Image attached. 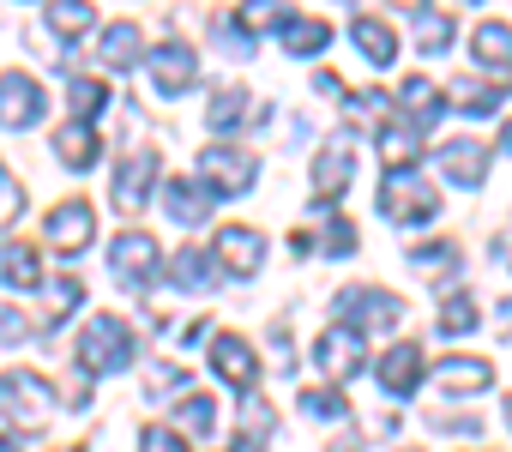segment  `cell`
<instances>
[{"label":"cell","instance_id":"1","mask_svg":"<svg viewBox=\"0 0 512 452\" xmlns=\"http://www.w3.org/2000/svg\"><path fill=\"white\" fill-rule=\"evenodd\" d=\"M133 332H127V320L121 314H91L85 320V332H79V374L91 380V374H121V368H133Z\"/></svg>","mask_w":512,"mask_h":452},{"label":"cell","instance_id":"2","mask_svg":"<svg viewBox=\"0 0 512 452\" xmlns=\"http://www.w3.org/2000/svg\"><path fill=\"white\" fill-rule=\"evenodd\" d=\"M55 386L43 380V374H31V368H7L0 374V416H7L13 428H43L49 416H55V398H49Z\"/></svg>","mask_w":512,"mask_h":452},{"label":"cell","instance_id":"3","mask_svg":"<svg viewBox=\"0 0 512 452\" xmlns=\"http://www.w3.org/2000/svg\"><path fill=\"white\" fill-rule=\"evenodd\" d=\"M380 211H386L392 223H428V217L440 211V199H434V187H428L416 169H386V181H380Z\"/></svg>","mask_w":512,"mask_h":452},{"label":"cell","instance_id":"4","mask_svg":"<svg viewBox=\"0 0 512 452\" xmlns=\"http://www.w3.org/2000/svg\"><path fill=\"white\" fill-rule=\"evenodd\" d=\"M199 175H205V187H211L217 199H229V193H247V187H253L260 163H253V151L211 145V151H199Z\"/></svg>","mask_w":512,"mask_h":452},{"label":"cell","instance_id":"5","mask_svg":"<svg viewBox=\"0 0 512 452\" xmlns=\"http://www.w3.org/2000/svg\"><path fill=\"white\" fill-rule=\"evenodd\" d=\"M332 302H338L344 326H356V332H374V326H398V314H404V302H398V296H386V290H368V284H344Z\"/></svg>","mask_w":512,"mask_h":452},{"label":"cell","instance_id":"6","mask_svg":"<svg viewBox=\"0 0 512 452\" xmlns=\"http://www.w3.org/2000/svg\"><path fill=\"white\" fill-rule=\"evenodd\" d=\"M314 368H320L326 380H350V374H362V368H368V344H362V332H356V326H326L320 344H314Z\"/></svg>","mask_w":512,"mask_h":452},{"label":"cell","instance_id":"7","mask_svg":"<svg viewBox=\"0 0 512 452\" xmlns=\"http://www.w3.org/2000/svg\"><path fill=\"white\" fill-rule=\"evenodd\" d=\"M43 236H49L55 254H85V242L97 236V211H91L85 199H61V205L49 211V223H43Z\"/></svg>","mask_w":512,"mask_h":452},{"label":"cell","instance_id":"8","mask_svg":"<svg viewBox=\"0 0 512 452\" xmlns=\"http://www.w3.org/2000/svg\"><path fill=\"white\" fill-rule=\"evenodd\" d=\"M43 121V85L31 73H0V127H37Z\"/></svg>","mask_w":512,"mask_h":452},{"label":"cell","instance_id":"9","mask_svg":"<svg viewBox=\"0 0 512 452\" xmlns=\"http://www.w3.org/2000/svg\"><path fill=\"white\" fill-rule=\"evenodd\" d=\"M109 266H115V278H121L127 290H145V284H151V272H157V242H151L145 230H127V236H115V248H109Z\"/></svg>","mask_w":512,"mask_h":452},{"label":"cell","instance_id":"10","mask_svg":"<svg viewBox=\"0 0 512 452\" xmlns=\"http://www.w3.org/2000/svg\"><path fill=\"white\" fill-rule=\"evenodd\" d=\"M145 67H151V79H157L163 97H181V91L199 79V55H193L187 43H163V49H151Z\"/></svg>","mask_w":512,"mask_h":452},{"label":"cell","instance_id":"11","mask_svg":"<svg viewBox=\"0 0 512 452\" xmlns=\"http://www.w3.org/2000/svg\"><path fill=\"white\" fill-rule=\"evenodd\" d=\"M151 181H157V151H127L115 163V205L121 211H139L151 199Z\"/></svg>","mask_w":512,"mask_h":452},{"label":"cell","instance_id":"12","mask_svg":"<svg viewBox=\"0 0 512 452\" xmlns=\"http://www.w3.org/2000/svg\"><path fill=\"white\" fill-rule=\"evenodd\" d=\"M217 260H223V272L253 278V272L266 266V242H260V230H247V223H229V230L217 236Z\"/></svg>","mask_w":512,"mask_h":452},{"label":"cell","instance_id":"13","mask_svg":"<svg viewBox=\"0 0 512 452\" xmlns=\"http://www.w3.org/2000/svg\"><path fill=\"white\" fill-rule=\"evenodd\" d=\"M350 169H356V151H350V139H332L320 157H314V187H320V211L350 187Z\"/></svg>","mask_w":512,"mask_h":452},{"label":"cell","instance_id":"14","mask_svg":"<svg viewBox=\"0 0 512 452\" xmlns=\"http://www.w3.org/2000/svg\"><path fill=\"white\" fill-rule=\"evenodd\" d=\"M374 374H380V386H386L392 398H410L416 380H422V344H392V350L374 362Z\"/></svg>","mask_w":512,"mask_h":452},{"label":"cell","instance_id":"15","mask_svg":"<svg viewBox=\"0 0 512 452\" xmlns=\"http://www.w3.org/2000/svg\"><path fill=\"white\" fill-rule=\"evenodd\" d=\"M350 37H356V49H362V61H368V67H392V61H398V37H392V25H386V19L356 13V19H350Z\"/></svg>","mask_w":512,"mask_h":452},{"label":"cell","instance_id":"16","mask_svg":"<svg viewBox=\"0 0 512 452\" xmlns=\"http://www.w3.org/2000/svg\"><path fill=\"white\" fill-rule=\"evenodd\" d=\"M211 368H217L223 380H235L241 392H253V380H260V362H253V350H247L235 332H223V338L211 344Z\"/></svg>","mask_w":512,"mask_h":452},{"label":"cell","instance_id":"17","mask_svg":"<svg viewBox=\"0 0 512 452\" xmlns=\"http://www.w3.org/2000/svg\"><path fill=\"white\" fill-rule=\"evenodd\" d=\"M211 199H217L211 187H199V181H181V175L163 187V205H169V217L181 223V230H193V223H205V217H211Z\"/></svg>","mask_w":512,"mask_h":452},{"label":"cell","instance_id":"18","mask_svg":"<svg viewBox=\"0 0 512 452\" xmlns=\"http://www.w3.org/2000/svg\"><path fill=\"white\" fill-rule=\"evenodd\" d=\"M440 169H446L458 187H482V175H488V145L452 139V145H440Z\"/></svg>","mask_w":512,"mask_h":452},{"label":"cell","instance_id":"19","mask_svg":"<svg viewBox=\"0 0 512 452\" xmlns=\"http://www.w3.org/2000/svg\"><path fill=\"white\" fill-rule=\"evenodd\" d=\"M169 278H175V290H211V284L223 278V260L205 254V248H181V254L169 260Z\"/></svg>","mask_w":512,"mask_h":452},{"label":"cell","instance_id":"20","mask_svg":"<svg viewBox=\"0 0 512 452\" xmlns=\"http://www.w3.org/2000/svg\"><path fill=\"white\" fill-rule=\"evenodd\" d=\"M434 380H440L452 398H470V392H482V386L494 380V368H488L482 356H446V362L434 368Z\"/></svg>","mask_w":512,"mask_h":452},{"label":"cell","instance_id":"21","mask_svg":"<svg viewBox=\"0 0 512 452\" xmlns=\"http://www.w3.org/2000/svg\"><path fill=\"white\" fill-rule=\"evenodd\" d=\"M470 49H476L482 67L506 73V67H512V25H506V19H482V25L470 31Z\"/></svg>","mask_w":512,"mask_h":452},{"label":"cell","instance_id":"22","mask_svg":"<svg viewBox=\"0 0 512 452\" xmlns=\"http://www.w3.org/2000/svg\"><path fill=\"white\" fill-rule=\"evenodd\" d=\"M278 43H284V55H320V49L332 43V25H326V19H302V13H290V19L278 25Z\"/></svg>","mask_w":512,"mask_h":452},{"label":"cell","instance_id":"23","mask_svg":"<svg viewBox=\"0 0 512 452\" xmlns=\"http://www.w3.org/2000/svg\"><path fill=\"white\" fill-rule=\"evenodd\" d=\"M398 109H404V121H410V127H422V133H428V127L440 121V109H446V103H440V91H434V85L416 73V79H404V91H398Z\"/></svg>","mask_w":512,"mask_h":452},{"label":"cell","instance_id":"24","mask_svg":"<svg viewBox=\"0 0 512 452\" xmlns=\"http://www.w3.org/2000/svg\"><path fill=\"white\" fill-rule=\"evenodd\" d=\"M0 284H13V290H37L43 284V260L31 242H7L0 248Z\"/></svg>","mask_w":512,"mask_h":452},{"label":"cell","instance_id":"25","mask_svg":"<svg viewBox=\"0 0 512 452\" xmlns=\"http://www.w3.org/2000/svg\"><path fill=\"white\" fill-rule=\"evenodd\" d=\"M55 151H61V163H67V169H91V163L103 157V139H97L85 121H67V127L55 133Z\"/></svg>","mask_w":512,"mask_h":452},{"label":"cell","instance_id":"26","mask_svg":"<svg viewBox=\"0 0 512 452\" xmlns=\"http://www.w3.org/2000/svg\"><path fill=\"white\" fill-rule=\"evenodd\" d=\"M380 151H386V169H416L422 127H410V121H392V127H380Z\"/></svg>","mask_w":512,"mask_h":452},{"label":"cell","instance_id":"27","mask_svg":"<svg viewBox=\"0 0 512 452\" xmlns=\"http://www.w3.org/2000/svg\"><path fill=\"white\" fill-rule=\"evenodd\" d=\"M145 55V37H139V25L133 19H115L109 31H103V61L109 67H133Z\"/></svg>","mask_w":512,"mask_h":452},{"label":"cell","instance_id":"28","mask_svg":"<svg viewBox=\"0 0 512 452\" xmlns=\"http://www.w3.org/2000/svg\"><path fill=\"white\" fill-rule=\"evenodd\" d=\"M43 25H49L55 37H67V43H73V37H85V31L97 25V13L85 7V0H55V7H43Z\"/></svg>","mask_w":512,"mask_h":452},{"label":"cell","instance_id":"29","mask_svg":"<svg viewBox=\"0 0 512 452\" xmlns=\"http://www.w3.org/2000/svg\"><path fill=\"white\" fill-rule=\"evenodd\" d=\"M410 31H416V43H422L428 55H440V49L452 43V13H440V7H416V13H410Z\"/></svg>","mask_w":512,"mask_h":452},{"label":"cell","instance_id":"30","mask_svg":"<svg viewBox=\"0 0 512 452\" xmlns=\"http://www.w3.org/2000/svg\"><path fill=\"white\" fill-rule=\"evenodd\" d=\"M500 103H506L500 85H482V79H458L452 85V109H464V115H494Z\"/></svg>","mask_w":512,"mask_h":452},{"label":"cell","instance_id":"31","mask_svg":"<svg viewBox=\"0 0 512 452\" xmlns=\"http://www.w3.org/2000/svg\"><path fill=\"white\" fill-rule=\"evenodd\" d=\"M247 91H235V85H223L217 97H211V109H205V121H211V133H235L241 121H247Z\"/></svg>","mask_w":512,"mask_h":452},{"label":"cell","instance_id":"32","mask_svg":"<svg viewBox=\"0 0 512 452\" xmlns=\"http://www.w3.org/2000/svg\"><path fill=\"white\" fill-rule=\"evenodd\" d=\"M241 422H247L241 452H260V446L272 440V410H266V398H260V392H247V398H241Z\"/></svg>","mask_w":512,"mask_h":452},{"label":"cell","instance_id":"33","mask_svg":"<svg viewBox=\"0 0 512 452\" xmlns=\"http://www.w3.org/2000/svg\"><path fill=\"white\" fill-rule=\"evenodd\" d=\"M211 422H217V398H211V392H187V398H181V428H187L193 440H205Z\"/></svg>","mask_w":512,"mask_h":452},{"label":"cell","instance_id":"34","mask_svg":"<svg viewBox=\"0 0 512 452\" xmlns=\"http://www.w3.org/2000/svg\"><path fill=\"white\" fill-rule=\"evenodd\" d=\"M175 392H187V368H181V362H151L145 398H175Z\"/></svg>","mask_w":512,"mask_h":452},{"label":"cell","instance_id":"35","mask_svg":"<svg viewBox=\"0 0 512 452\" xmlns=\"http://www.w3.org/2000/svg\"><path fill=\"white\" fill-rule=\"evenodd\" d=\"M73 115L79 121H91V115H103V103H109V91H103V79H73Z\"/></svg>","mask_w":512,"mask_h":452},{"label":"cell","instance_id":"36","mask_svg":"<svg viewBox=\"0 0 512 452\" xmlns=\"http://www.w3.org/2000/svg\"><path fill=\"white\" fill-rule=\"evenodd\" d=\"M476 326V302L470 296H446V308H440V332L446 338H464Z\"/></svg>","mask_w":512,"mask_h":452},{"label":"cell","instance_id":"37","mask_svg":"<svg viewBox=\"0 0 512 452\" xmlns=\"http://www.w3.org/2000/svg\"><path fill=\"white\" fill-rule=\"evenodd\" d=\"M25 217V187L13 181V169L0 163V230H7V223H19Z\"/></svg>","mask_w":512,"mask_h":452},{"label":"cell","instance_id":"38","mask_svg":"<svg viewBox=\"0 0 512 452\" xmlns=\"http://www.w3.org/2000/svg\"><path fill=\"white\" fill-rule=\"evenodd\" d=\"M79 296H85V290H79V278H49V326H55V320H67V314L79 308Z\"/></svg>","mask_w":512,"mask_h":452},{"label":"cell","instance_id":"39","mask_svg":"<svg viewBox=\"0 0 512 452\" xmlns=\"http://www.w3.org/2000/svg\"><path fill=\"white\" fill-rule=\"evenodd\" d=\"M302 410H308L314 422H344V416H350L344 392H326V386H320V392H308V398H302Z\"/></svg>","mask_w":512,"mask_h":452},{"label":"cell","instance_id":"40","mask_svg":"<svg viewBox=\"0 0 512 452\" xmlns=\"http://www.w3.org/2000/svg\"><path fill=\"white\" fill-rule=\"evenodd\" d=\"M320 248H326V254H356V223H350V217H332L326 236H320Z\"/></svg>","mask_w":512,"mask_h":452},{"label":"cell","instance_id":"41","mask_svg":"<svg viewBox=\"0 0 512 452\" xmlns=\"http://www.w3.org/2000/svg\"><path fill=\"white\" fill-rule=\"evenodd\" d=\"M290 13H278L272 7V0H247V7H241V31H266V25H284Z\"/></svg>","mask_w":512,"mask_h":452},{"label":"cell","instance_id":"42","mask_svg":"<svg viewBox=\"0 0 512 452\" xmlns=\"http://www.w3.org/2000/svg\"><path fill=\"white\" fill-rule=\"evenodd\" d=\"M386 109H392V97H380V91H356L350 97V115L356 121H386Z\"/></svg>","mask_w":512,"mask_h":452},{"label":"cell","instance_id":"43","mask_svg":"<svg viewBox=\"0 0 512 452\" xmlns=\"http://www.w3.org/2000/svg\"><path fill=\"white\" fill-rule=\"evenodd\" d=\"M452 260H458V242H428V248H416V254H410V266H422V272L452 266Z\"/></svg>","mask_w":512,"mask_h":452},{"label":"cell","instance_id":"44","mask_svg":"<svg viewBox=\"0 0 512 452\" xmlns=\"http://www.w3.org/2000/svg\"><path fill=\"white\" fill-rule=\"evenodd\" d=\"M139 452H187V440H181V428H145Z\"/></svg>","mask_w":512,"mask_h":452},{"label":"cell","instance_id":"45","mask_svg":"<svg viewBox=\"0 0 512 452\" xmlns=\"http://www.w3.org/2000/svg\"><path fill=\"white\" fill-rule=\"evenodd\" d=\"M31 338V320L13 314V308H0V344H25Z\"/></svg>","mask_w":512,"mask_h":452},{"label":"cell","instance_id":"46","mask_svg":"<svg viewBox=\"0 0 512 452\" xmlns=\"http://www.w3.org/2000/svg\"><path fill=\"white\" fill-rule=\"evenodd\" d=\"M314 91H320V97H344V79H338V73H314Z\"/></svg>","mask_w":512,"mask_h":452},{"label":"cell","instance_id":"47","mask_svg":"<svg viewBox=\"0 0 512 452\" xmlns=\"http://www.w3.org/2000/svg\"><path fill=\"white\" fill-rule=\"evenodd\" d=\"M500 145H506V151H512V121H506V127H500Z\"/></svg>","mask_w":512,"mask_h":452},{"label":"cell","instance_id":"48","mask_svg":"<svg viewBox=\"0 0 512 452\" xmlns=\"http://www.w3.org/2000/svg\"><path fill=\"white\" fill-rule=\"evenodd\" d=\"M0 452H19V446H13V440H7V434H0Z\"/></svg>","mask_w":512,"mask_h":452},{"label":"cell","instance_id":"49","mask_svg":"<svg viewBox=\"0 0 512 452\" xmlns=\"http://www.w3.org/2000/svg\"><path fill=\"white\" fill-rule=\"evenodd\" d=\"M506 428H512V398H506Z\"/></svg>","mask_w":512,"mask_h":452},{"label":"cell","instance_id":"50","mask_svg":"<svg viewBox=\"0 0 512 452\" xmlns=\"http://www.w3.org/2000/svg\"><path fill=\"white\" fill-rule=\"evenodd\" d=\"M67 452H85V446H67Z\"/></svg>","mask_w":512,"mask_h":452},{"label":"cell","instance_id":"51","mask_svg":"<svg viewBox=\"0 0 512 452\" xmlns=\"http://www.w3.org/2000/svg\"><path fill=\"white\" fill-rule=\"evenodd\" d=\"M344 452H356V446H344Z\"/></svg>","mask_w":512,"mask_h":452}]
</instances>
